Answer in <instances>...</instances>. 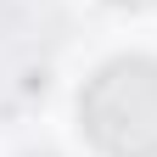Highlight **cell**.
Listing matches in <instances>:
<instances>
[{"label":"cell","mask_w":157,"mask_h":157,"mask_svg":"<svg viewBox=\"0 0 157 157\" xmlns=\"http://www.w3.org/2000/svg\"><path fill=\"white\" fill-rule=\"evenodd\" d=\"M112 6H151V0H112Z\"/></svg>","instance_id":"cell-2"},{"label":"cell","mask_w":157,"mask_h":157,"mask_svg":"<svg viewBox=\"0 0 157 157\" xmlns=\"http://www.w3.org/2000/svg\"><path fill=\"white\" fill-rule=\"evenodd\" d=\"M78 124L107 157H157V62L118 56L78 90Z\"/></svg>","instance_id":"cell-1"}]
</instances>
